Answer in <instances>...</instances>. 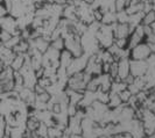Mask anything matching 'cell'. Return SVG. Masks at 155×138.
<instances>
[{
	"label": "cell",
	"instance_id": "obj_1",
	"mask_svg": "<svg viewBox=\"0 0 155 138\" xmlns=\"http://www.w3.org/2000/svg\"><path fill=\"white\" fill-rule=\"evenodd\" d=\"M96 39L98 41V44L103 50H107L110 46L114 44V34H113V29L112 26H105L101 24L99 30L96 34Z\"/></svg>",
	"mask_w": 155,
	"mask_h": 138
},
{
	"label": "cell",
	"instance_id": "obj_2",
	"mask_svg": "<svg viewBox=\"0 0 155 138\" xmlns=\"http://www.w3.org/2000/svg\"><path fill=\"white\" fill-rule=\"evenodd\" d=\"M65 43V50H68L72 55L74 58H78L84 55V50L81 43V36L79 35H72L68 39H64Z\"/></svg>",
	"mask_w": 155,
	"mask_h": 138
},
{
	"label": "cell",
	"instance_id": "obj_3",
	"mask_svg": "<svg viewBox=\"0 0 155 138\" xmlns=\"http://www.w3.org/2000/svg\"><path fill=\"white\" fill-rule=\"evenodd\" d=\"M152 55L150 48L146 42H141L140 44L131 49L130 59L132 61H147L149 56Z\"/></svg>",
	"mask_w": 155,
	"mask_h": 138
},
{
	"label": "cell",
	"instance_id": "obj_4",
	"mask_svg": "<svg viewBox=\"0 0 155 138\" xmlns=\"http://www.w3.org/2000/svg\"><path fill=\"white\" fill-rule=\"evenodd\" d=\"M89 57H90V56H87V55L84 54L83 56H81V57H78V58H74L72 61H71V64L67 67V73H68V76L71 77V76H74V74H76V73L84 72L86 69V65H87Z\"/></svg>",
	"mask_w": 155,
	"mask_h": 138
},
{
	"label": "cell",
	"instance_id": "obj_5",
	"mask_svg": "<svg viewBox=\"0 0 155 138\" xmlns=\"http://www.w3.org/2000/svg\"><path fill=\"white\" fill-rule=\"evenodd\" d=\"M130 70L134 78L145 77L148 71V64L146 61H132L130 59Z\"/></svg>",
	"mask_w": 155,
	"mask_h": 138
},
{
	"label": "cell",
	"instance_id": "obj_6",
	"mask_svg": "<svg viewBox=\"0 0 155 138\" xmlns=\"http://www.w3.org/2000/svg\"><path fill=\"white\" fill-rule=\"evenodd\" d=\"M114 39H128L135 28H132L128 23H114L112 24Z\"/></svg>",
	"mask_w": 155,
	"mask_h": 138
},
{
	"label": "cell",
	"instance_id": "obj_7",
	"mask_svg": "<svg viewBox=\"0 0 155 138\" xmlns=\"http://www.w3.org/2000/svg\"><path fill=\"white\" fill-rule=\"evenodd\" d=\"M131 74L130 70V58H121L118 61V77L123 81Z\"/></svg>",
	"mask_w": 155,
	"mask_h": 138
},
{
	"label": "cell",
	"instance_id": "obj_8",
	"mask_svg": "<svg viewBox=\"0 0 155 138\" xmlns=\"http://www.w3.org/2000/svg\"><path fill=\"white\" fill-rule=\"evenodd\" d=\"M74 59V57H72V55L70 54L68 50H63L61 51V55H60V67H63V69H67L68 66H69L70 64H71V61Z\"/></svg>",
	"mask_w": 155,
	"mask_h": 138
},
{
	"label": "cell",
	"instance_id": "obj_9",
	"mask_svg": "<svg viewBox=\"0 0 155 138\" xmlns=\"http://www.w3.org/2000/svg\"><path fill=\"white\" fill-rule=\"evenodd\" d=\"M25 61H26V55H16L15 58L13 59L9 67L13 70L14 72H19L20 70L22 69Z\"/></svg>",
	"mask_w": 155,
	"mask_h": 138
},
{
	"label": "cell",
	"instance_id": "obj_10",
	"mask_svg": "<svg viewBox=\"0 0 155 138\" xmlns=\"http://www.w3.org/2000/svg\"><path fill=\"white\" fill-rule=\"evenodd\" d=\"M123 105V101L120 99L119 94H113V93H110V98L109 102H107V107L109 109H116V108L120 107Z\"/></svg>",
	"mask_w": 155,
	"mask_h": 138
},
{
	"label": "cell",
	"instance_id": "obj_11",
	"mask_svg": "<svg viewBox=\"0 0 155 138\" xmlns=\"http://www.w3.org/2000/svg\"><path fill=\"white\" fill-rule=\"evenodd\" d=\"M40 121L38 117L35 116H31V117H28L27 121H26V130L29 131V132H35L38 130L40 125Z\"/></svg>",
	"mask_w": 155,
	"mask_h": 138
},
{
	"label": "cell",
	"instance_id": "obj_12",
	"mask_svg": "<svg viewBox=\"0 0 155 138\" xmlns=\"http://www.w3.org/2000/svg\"><path fill=\"white\" fill-rule=\"evenodd\" d=\"M101 24H105V26H112V24H114L117 23V16H116V13H105L104 15H103V19H101Z\"/></svg>",
	"mask_w": 155,
	"mask_h": 138
},
{
	"label": "cell",
	"instance_id": "obj_13",
	"mask_svg": "<svg viewBox=\"0 0 155 138\" xmlns=\"http://www.w3.org/2000/svg\"><path fill=\"white\" fill-rule=\"evenodd\" d=\"M50 46L51 48H54L55 50H57V51H63L64 49H65V43H64V39L62 37H58V39H54V41H51L50 42Z\"/></svg>",
	"mask_w": 155,
	"mask_h": 138
},
{
	"label": "cell",
	"instance_id": "obj_14",
	"mask_svg": "<svg viewBox=\"0 0 155 138\" xmlns=\"http://www.w3.org/2000/svg\"><path fill=\"white\" fill-rule=\"evenodd\" d=\"M48 130H49V127L47 125L46 123L41 122L38 128V130L35 131V133L39 136L40 138H48Z\"/></svg>",
	"mask_w": 155,
	"mask_h": 138
},
{
	"label": "cell",
	"instance_id": "obj_15",
	"mask_svg": "<svg viewBox=\"0 0 155 138\" xmlns=\"http://www.w3.org/2000/svg\"><path fill=\"white\" fill-rule=\"evenodd\" d=\"M154 22H155V13H154V11H152V12L145 14L141 24H142V26H150L152 23H154Z\"/></svg>",
	"mask_w": 155,
	"mask_h": 138
},
{
	"label": "cell",
	"instance_id": "obj_16",
	"mask_svg": "<svg viewBox=\"0 0 155 138\" xmlns=\"http://www.w3.org/2000/svg\"><path fill=\"white\" fill-rule=\"evenodd\" d=\"M21 41V37L20 36H12V39H9V41H7L5 44H2V45L5 46V48H7V49H14L18 44H19V42Z\"/></svg>",
	"mask_w": 155,
	"mask_h": 138
},
{
	"label": "cell",
	"instance_id": "obj_17",
	"mask_svg": "<svg viewBox=\"0 0 155 138\" xmlns=\"http://www.w3.org/2000/svg\"><path fill=\"white\" fill-rule=\"evenodd\" d=\"M7 123L6 120L2 115H0V138H4L6 136V131H7Z\"/></svg>",
	"mask_w": 155,
	"mask_h": 138
},
{
	"label": "cell",
	"instance_id": "obj_18",
	"mask_svg": "<svg viewBox=\"0 0 155 138\" xmlns=\"http://www.w3.org/2000/svg\"><path fill=\"white\" fill-rule=\"evenodd\" d=\"M114 44L121 50L128 49V39H117L114 41Z\"/></svg>",
	"mask_w": 155,
	"mask_h": 138
},
{
	"label": "cell",
	"instance_id": "obj_19",
	"mask_svg": "<svg viewBox=\"0 0 155 138\" xmlns=\"http://www.w3.org/2000/svg\"><path fill=\"white\" fill-rule=\"evenodd\" d=\"M119 96H120V99H121V101H123V103H128V101L131 100V98H132L133 95L131 94V92L126 88L125 91H123L121 93H119Z\"/></svg>",
	"mask_w": 155,
	"mask_h": 138
},
{
	"label": "cell",
	"instance_id": "obj_20",
	"mask_svg": "<svg viewBox=\"0 0 155 138\" xmlns=\"http://www.w3.org/2000/svg\"><path fill=\"white\" fill-rule=\"evenodd\" d=\"M12 34H9L8 31L6 30H2V29H0V42H1V44H5L7 41L12 39Z\"/></svg>",
	"mask_w": 155,
	"mask_h": 138
},
{
	"label": "cell",
	"instance_id": "obj_21",
	"mask_svg": "<svg viewBox=\"0 0 155 138\" xmlns=\"http://www.w3.org/2000/svg\"><path fill=\"white\" fill-rule=\"evenodd\" d=\"M36 100L40 101V102H42V103H48L51 100V95L46 91V92L40 94V95H36Z\"/></svg>",
	"mask_w": 155,
	"mask_h": 138
},
{
	"label": "cell",
	"instance_id": "obj_22",
	"mask_svg": "<svg viewBox=\"0 0 155 138\" xmlns=\"http://www.w3.org/2000/svg\"><path fill=\"white\" fill-rule=\"evenodd\" d=\"M127 5H128V2L126 0H116V12L125 11Z\"/></svg>",
	"mask_w": 155,
	"mask_h": 138
},
{
	"label": "cell",
	"instance_id": "obj_23",
	"mask_svg": "<svg viewBox=\"0 0 155 138\" xmlns=\"http://www.w3.org/2000/svg\"><path fill=\"white\" fill-rule=\"evenodd\" d=\"M7 15H9V12H8V8L6 7V5L2 2L0 4V19H4Z\"/></svg>",
	"mask_w": 155,
	"mask_h": 138
},
{
	"label": "cell",
	"instance_id": "obj_24",
	"mask_svg": "<svg viewBox=\"0 0 155 138\" xmlns=\"http://www.w3.org/2000/svg\"><path fill=\"white\" fill-rule=\"evenodd\" d=\"M4 69H5V65H4V63H2L1 59H0V73L4 71Z\"/></svg>",
	"mask_w": 155,
	"mask_h": 138
},
{
	"label": "cell",
	"instance_id": "obj_25",
	"mask_svg": "<svg viewBox=\"0 0 155 138\" xmlns=\"http://www.w3.org/2000/svg\"><path fill=\"white\" fill-rule=\"evenodd\" d=\"M150 28H152V31H153V33L155 34V22L150 24Z\"/></svg>",
	"mask_w": 155,
	"mask_h": 138
},
{
	"label": "cell",
	"instance_id": "obj_26",
	"mask_svg": "<svg viewBox=\"0 0 155 138\" xmlns=\"http://www.w3.org/2000/svg\"><path fill=\"white\" fill-rule=\"evenodd\" d=\"M153 91H154V92H155V85H154V86H153Z\"/></svg>",
	"mask_w": 155,
	"mask_h": 138
},
{
	"label": "cell",
	"instance_id": "obj_27",
	"mask_svg": "<svg viewBox=\"0 0 155 138\" xmlns=\"http://www.w3.org/2000/svg\"><path fill=\"white\" fill-rule=\"evenodd\" d=\"M126 1H127V2H130V1H131V0H126Z\"/></svg>",
	"mask_w": 155,
	"mask_h": 138
},
{
	"label": "cell",
	"instance_id": "obj_28",
	"mask_svg": "<svg viewBox=\"0 0 155 138\" xmlns=\"http://www.w3.org/2000/svg\"><path fill=\"white\" fill-rule=\"evenodd\" d=\"M154 13H155V8H154Z\"/></svg>",
	"mask_w": 155,
	"mask_h": 138
}]
</instances>
